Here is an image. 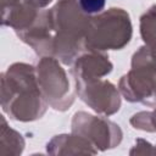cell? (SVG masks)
Wrapping results in <instances>:
<instances>
[{"mask_svg":"<svg viewBox=\"0 0 156 156\" xmlns=\"http://www.w3.org/2000/svg\"><path fill=\"white\" fill-rule=\"evenodd\" d=\"M130 123L134 126V128L156 132V108L152 112H139L134 115L130 119Z\"/></svg>","mask_w":156,"mask_h":156,"instance_id":"9c48e42d","label":"cell"},{"mask_svg":"<svg viewBox=\"0 0 156 156\" xmlns=\"http://www.w3.org/2000/svg\"><path fill=\"white\" fill-rule=\"evenodd\" d=\"M2 110L17 121H33L46 110L35 71L26 63H15L2 74Z\"/></svg>","mask_w":156,"mask_h":156,"instance_id":"6da1fadb","label":"cell"},{"mask_svg":"<svg viewBox=\"0 0 156 156\" xmlns=\"http://www.w3.org/2000/svg\"><path fill=\"white\" fill-rule=\"evenodd\" d=\"M74 82L80 99L96 112L108 116L119 110V94L110 82L101 78L74 79Z\"/></svg>","mask_w":156,"mask_h":156,"instance_id":"8992f818","label":"cell"},{"mask_svg":"<svg viewBox=\"0 0 156 156\" xmlns=\"http://www.w3.org/2000/svg\"><path fill=\"white\" fill-rule=\"evenodd\" d=\"M105 2H106V0H78L80 9L87 15L101 12V10L105 6Z\"/></svg>","mask_w":156,"mask_h":156,"instance_id":"30bf717a","label":"cell"},{"mask_svg":"<svg viewBox=\"0 0 156 156\" xmlns=\"http://www.w3.org/2000/svg\"><path fill=\"white\" fill-rule=\"evenodd\" d=\"M37 80L45 100L57 110H66L73 102L66 72L54 57H43L37 67Z\"/></svg>","mask_w":156,"mask_h":156,"instance_id":"277c9868","label":"cell"},{"mask_svg":"<svg viewBox=\"0 0 156 156\" xmlns=\"http://www.w3.org/2000/svg\"><path fill=\"white\" fill-rule=\"evenodd\" d=\"M132 38V23L129 15L122 9H110L91 17L85 37L84 46L88 50H119Z\"/></svg>","mask_w":156,"mask_h":156,"instance_id":"7a4b0ae2","label":"cell"},{"mask_svg":"<svg viewBox=\"0 0 156 156\" xmlns=\"http://www.w3.org/2000/svg\"><path fill=\"white\" fill-rule=\"evenodd\" d=\"M155 83L156 52L145 45L133 55L132 68L122 77L119 89L128 101L152 105L155 102Z\"/></svg>","mask_w":156,"mask_h":156,"instance_id":"3957f363","label":"cell"},{"mask_svg":"<svg viewBox=\"0 0 156 156\" xmlns=\"http://www.w3.org/2000/svg\"><path fill=\"white\" fill-rule=\"evenodd\" d=\"M18 2H20V0H2V7L12 6V5H16Z\"/></svg>","mask_w":156,"mask_h":156,"instance_id":"7c38bea8","label":"cell"},{"mask_svg":"<svg viewBox=\"0 0 156 156\" xmlns=\"http://www.w3.org/2000/svg\"><path fill=\"white\" fill-rule=\"evenodd\" d=\"M111 69L112 63L106 55L96 50H88V52L78 55L71 71L74 79H95L110 73Z\"/></svg>","mask_w":156,"mask_h":156,"instance_id":"52a82bcc","label":"cell"},{"mask_svg":"<svg viewBox=\"0 0 156 156\" xmlns=\"http://www.w3.org/2000/svg\"><path fill=\"white\" fill-rule=\"evenodd\" d=\"M24 1L28 2V4H30L32 6H34L37 9H40V7L46 6L51 0H24Z\"/></svg>","mask_w":156,"mask_h":156,"instance_id":"8fae6325","label":"cell"},{"mask_svg":"<svg viewBox=\"0 0 156 156\" xmlns=\"http://www.w3.org/2000/svg\"><path fill=\"white\" fill-rule=\"evenodd\" d=\"M72 132L85 138L102 151L117 146L122 140V130L116 123L87 112H77L74 115Z\"/></svg>","mask_w":156,"mask_h":156,"instance_id":"5b68a950","label":"cell"},{"mask_svg":"<svg viewBox=\"0 0 156 156\" xmlns=\"http://www.w3.org/2000/svg\"><path fill=\"white\" fill-rule=\"evenodd\" d=\"M140 34L147 46L156 49V5L140 17Z\"/></svg>","mask_w":156,"mask_h":156,"instance_id":"ba28073f","label":"cell"}]
</instances>
